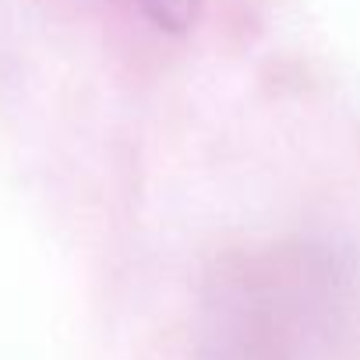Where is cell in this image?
Here are the masks:
<instances>
[{
    "label": "cell",
    "instance_id": "cell-1",
    "mask_svg": "<svg viewBox=\"0 0 360 360\" xmlns=\"http://www.w3.org/2000/svg\"><path fill=\"white\" fill-rule=\"evenodd\" d=\"M138 11L148 18V25H155L159 32H191L198 15H202V4L205 0H134Z\"/></svg>",
    "mask_w": 360,
    "mask_h": 360
}]
</instances>
